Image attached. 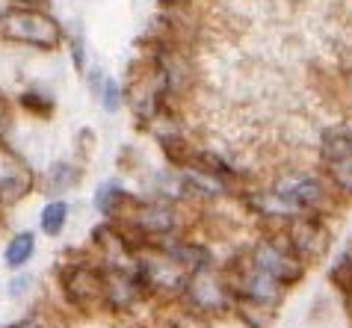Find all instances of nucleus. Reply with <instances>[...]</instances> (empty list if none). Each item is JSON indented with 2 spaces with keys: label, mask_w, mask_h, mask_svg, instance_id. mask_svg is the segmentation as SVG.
Masks as SVG:
<instances>
[{
  "label": "nucleus",
  "mask_w": 352,
  "mask_h": 328,
  "mask_svg": "<svg viewBox=\"0 0 352 328\" xmlns=\"http://www.w3.org/2000/svg\"><path fill=\"white\" fill-rule=\"evenodd\" d=\"M0 38L15 45H30L38 51H54L63 42V27L54 15L42 12V9L15 3L0 12Z\"/></svg>",
  "instance_id": "1"
},
{
  "label": "nucleus",
  "mask_w": 352,
  "mask_h": 328,
  "mask_svg": "<svg viewBox=\"0 0 352 328\" xmlns=\"http://www.w3.org/2000/svg\"><path fill=\"white\" fill-rule=\"evenodd\" d=\"M33 187V172L18 154L0 148V204H12L24 198Z\"/></svg>",
  "instance_id": "2"
},
{
  "label": "nucleus",
  "mask_w": 352,
  "mask_h": 328,
  "mask_svg": "<svg viewBox=\"0 0 352 328\" xmlns=\"http://www.w3.org/2000/svg\"><path fill=\"white\" fill-rule=\"evenodd\" d=\"M276 198L281 201V207L305 210V207H314V204L322 201V187H320V180H314V178H287V180L278 183Z\"/></svg>",
  "instance_id": "3"
},
{
  "label": "nucleus",
  "mask_w": 352,
  "mask_h": 328,
  "mask_svg": "<svg viewBox=\"0 0 352 328\" xmlns=\"http://www.w3.org/2000/svg\"><path fill=\"white\" fill-rule=\"evenodd\" d=\"M136 225L142 231H154V234H163V231L172 228V210L163 204H142L136 210Z\"/></svg>",
  "instance_id": "4"
},
{
  "label": "nucleus",
  "mask_w": 352,
  "mask_h": 328,
  "mask_svg": "<svg viewBox=\"0 0 352 328\" xmlns=\"http://www.w3.org/2000/svg\"><path fill=\"white\" fill-rule=\"evenodd\" d=\"M122 201H128V196H124V189H122L116 180H107L104 187L98 189V196H95V207L101 210L104 216H116V210H119Z\"/></svg>",
  "instance_id": "5"
},
{
  "label": "nucleus",
  "mask_w": 352,
  "mask_h": 328,
  "mask_svg": "<svg viewBox=\"0 0 352 328\" xmlns=\"http://www.w3.org/2000/svg\"><path fill=\"white\" fill-rule=\"evenodd\" d=\"M77 178L80 175H77L74 166H68V163H54V166L47 169V175H45V187L51 192H65L68 187H74Z\"/></svg>",
  "instance_id": "6"
},
{
  "label": "nucleus",
  "mask_w": 352,
  "mask_h": 328,
  "mask_svg": "<svg viewBox=\"0 0 352 328\" xmlns=\"http://www.w3.org/2000/svg\"><path fill=\"white\" fill-rule=\"evenodd\" d=\"M98 290H101V284H98V278L92 272H86V269H80V272H74L72 278H68V293H72V298H92Z\"/></svg>",
  "instance_id": "7"
},
{
  "label": "nucleus",
  "mask_w": 352,
  "mask_h": 328,
  "mask_svg": "<svg viewBox=\"0 0 352 328\" xmlns=\"http://www.w3.org/2000/svg\"><path fill=\"white\" fill-rule=\"evenodd\" d=\"M30 255H33V234H18L12 243L6 246V263L9 266H24L27 260H30Z\"/></svg>",
  "instance_id": "8"
},
{
  "label": "nucleus",
  "mask_w": 352,
  "mask_h": 328,
  "mask_svg": "<svg viewBox=\"0 0 352 328\" xmlns=\"http://www.w3.org/2000/svg\"><path fill=\"white\" fill-rule=\"evenodd\" d=\"M65 216H68V207L65 201H51V204H45L42 210V231L45 234H60L63 225H65Z\"/></svg>",
  "instance_id": "9"
},
{
  "label": "nucleus",
  "mask_w": 352,
  "mask_h": 328,
  "mask_svg": "<svg viewBox=\"0 0 352 328\" xmlns=\"http://www.w3.org/2000/svg\"><path fill=\"white\" fill-rule=\"evenodd\" d=\"M329 178L335 180V187L340 192L352 196V154L349 157H340V160H329Z\"/></svg>",
  "instance_id": "10"
},
{
  "label": "nucleus",
  "mask_w": 352,
  "mask_h": 328,
  "mask_svg": "<svg viewBox=\"0 0 352 328\" xmlns=\"http://www.w3.org/2000/svg\"><path fill=\"white\" fill-rule=\"evenodd\" d=\"M322 154H326V163H329V160L349 157V154H352V133H346V130H344V133H329Z\"/></svg>",
  "instance_id": "11"
},
{
  "label": "nucleus",
  "mask_w": 352,
  "mask_h": 328,
  "mask_svg": "<svg viewBox=\"0 0 352 328\" xmlns=\"http://www.w3.org/2000/svg\"><path fill=\"white\" fill-rule=\"evenodd\" d=\"M296 246L299 248H308V252H320V243H322V231L314 225V222H305L302 219L296 225Z\"/></svg>",
  "instance_id": "12"
},
{
  "label": "nucleus",
  "mask_w": 352,
  "mask_h": 328,
  "mask_svg": "<svg viewBox=\"0 0 352 328\" xmlns=\"http://www.w3.org/2000/svg\"><path fill=\"white\" fill-rule=\"evenodd\" d=\"M98 98H101V107L107 113H116L122 107V89H119V83H116V77H104V86H101V92H98Z\"/></svg>",
  "instance_id": "13"
},
{
  "label": "nucleus",
  "mask_w": 352,
  "mask_h": 328,
  "mask_svg": "<svg viewBox=\"0 0 352 328\" xmlns=\"http://www.w3.org/2000/svg\"><path fill=\"white\" fill-rule=\"evenodd\" d=\"M30 284H33V278H30V275H21V278H15V281L9 284V293H12V296H18V293H24V290H27V287H30Z\"/></svg>",
  "instance_id": "14"
},
{
  "label": "nucleus",
  "mask_w": 352,
  "mask_h": 328,
  "mask_svg": "<svg viewBox=\"0 0 352 328\" xmlns=\"http://www.w3.org/2000/svg\"><path fill=\"white\" fill-rule=\"evenodd\" d=\"M72 54H74L77 69H83V42H80V38H74V42H72Z\"/></svg>",
  "instance_id": "15"
},
{
  "label": "nucleus",
  "mask_w": 352,
  "mask_h": 328,
  "mask_svg": "<svg viewBox=\"0 0 352 328\" xmlns=\"http://www.w3.org/2000/svg\"><path fill=\"white\" fill-rule=\"evenodd\" d=\"M12 328H38V325H36L33 320H24V323H15Z\"/></svg>",
  "instance_id": "16"
},
{
  "label": "nucleus",
  "mask_w": 352,
  "mask_h": 328,
  "mask_svg": "<svg viewBox=\"0 0 352 328\" xmlns=\"http://www.w3.org/2000/svg\"><path fill=\"white\" fill-rule=\"evenodd\" d=\"M15 3H24V6H36V3H42V0H15Z\"/></svg>",
  "instance_id": "17"
}]
</instances>
